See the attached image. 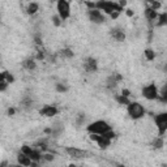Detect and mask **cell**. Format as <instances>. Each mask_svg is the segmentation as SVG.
<instances>
[{
    "mask_svg": "<svg viewBox=\"0 0 167 167\" xmlns=\"http://www.w3.org/2000/svg\"><path fill=\"white\" fill-rule=\"evenodd\" d=\"M22 67L25 68V69H28V71H33V69H35L37 63H35V60H34V59L29 58V59H26V60H24Z\"/></svg>",
    "mask_w": 167,
    "mask_h": 167,
    "instance_id": "15",
    "label": "cell"
},
{
    "mask_svg": "<svg viewBox=\"0 0 167 167\" xmlns=\"http://www.w3.org/2000/svg\"><path fill=\"white\" fill-rule=\"evenodd\" d=\"M142 95H144V98H146V99H149V101L158 99L159 93H158V89H157L155 84H150V85L145 86L144 89H142Z\"/></svg>",
    "mask_w": 167,
    "mask_h": 167,
    "instance_id": "6",
    "label": "cell"
},
{
    "mask_svg": "<svg viewBox=\"0 0 167 167\" xmlns=\"http://www.w3.org/2000/svg\"><path fill=\"white\" fill-rule=\"evenodd\" d=\"M41 115L43 116H47V117H52V116H55L58 115V109L55 106H51V105H47L45 107H42L41 109Z\"/></svg>",
    "mask_w": 167,
    "mask_h": 167,
    "instance_id": "11",
    "label": "cell"
},
{
    "mask_svg": "<svg viewBox=\"0 0 167 167\" xmlns=\"http://www.w3.org/2000/svg\"><path fill=\"white\" fill-rule=\"evenodd\" d=\"M90 140L97 142V145L99 146L101 149H107L109 146L111 145V140H109L107 137L102 136V135H94V133H90Z\"/></svg>",
    "mask_w": 167,
    "mask_h": 167,
    "instance_id": "7",
    "label": "cell"
},
{
    "mask_svg": "<svg viewBox=\"0 0 167 167\" xmlns=\"http://www.w3.org/2000/svg\"><path fill=\"white\" fill-rule=\"evenodd\" d=\"M45 59V51L41 50V48H38L37 51V60H43Z\"/></svg>",
    "mask_w": 167,
    "mask_h": 167,
    "instance_id": "29",
    "label": "cell"
},
{
    "mask_svg": "<svg viewBox=\"0 0 167 167\" xmlns=\"http://www.w3.org/2000/svg\"><path fill=\"white\" fill-rule=\"evenodd\" d=\"M35 43H37V46H42V39L39 37H35Z\"/></svg>",
    "mask_w": 167,
    "mask_h": 167,
    "instance_id": "35",
    "label": "cell"
},
{
    "mask_svg": "<svg viewBox=\"0 0 167 167\" xmlns=\"http://www.w3.org/2000/svg\"><path fill=\"white\" fill-rule=\"evenodd\" d=\"M61 21H63V20L59 17V16H52V24L55 26H60L61 25Z\"/></svg>",
    "mask_w": 167,
    "mask_h": 167,
    "instance_id": "25",
    "label": "cell"
},
{
    "mask_svg": "<svg viewBox=\"0 0 167 167\" xmlns=\"http://www.w3.org/2000/svg\"><path fill=\"white\" fill-rule=\"evenodd\" d=\"M111 35L114 37L117 42H123L125 39V34H124V32H123V30H120V29H112Z\"/></svg>",
    "mask_w": 167,
    "mask_h": 167,
    "instance_id": "14",
    "label": "cell"
},
{
    "mask_svg": "<svg viewBox=\"0 0 167 167\" xmlns=\"http://www.w3.org/2000/svg\"><path fill=\"white\" fill-rule=\"evenodd\" d=\"M38 9H39L38 3H29L28 7H26V13L30 14V16H33V14H35L38 12Z\"/></svg>",
    "mask_w": 167,
    "mask_h": 167,
    "instance_id": "17",
    "label": "cell"
},
{
    "mask_svg": "<svg viewBox=\"0 0 167 167\" xmlns=\"http://www.w3.org/2000/svg\"><path fill=\"white\" fill-rule=\"evenodd\" d=\"M56 9H58V16L60 17L63 21H65V20L71 16V6L65 0H59L56 3Z\"/></svg>",
    "mask_w": 167,
    "mask_h": 167,
    "instance_id": "4",
    "label": "cell"
},
{
    "mask_svg": "<svg viewBox=\"0 0 167 167\" xmlns=\"http://www.w3.org/2000/svg\"><path fill=\"white\" fill-rule=\"evenodd\" d=\"M8 85H9L8 82H6L4 80H0V90H2V91H6V89H7Z\"/></svg>",
    "mask_w": 167,
    "mask_h": 167,
    "instance_id": "31",
    "label": "cell"
},
{
    "mask_svg": "<svg viewBox=\"0 0 167 167\" xmlns=\"http://www.w3.org/2000/svg\"><path fill=\"white\" fill-rule=\"evenodd\" d=\"M37 146H38V150H42V151H46V150H47L46 142H38Z\"/></svg>",
    "mask_w": 167,
    "mask_h": 167,
    "instance_id": "30",
    "label": "cell"
},
{
    "mask_svg": "<svg viewBox=\"0 0 167 167\" xmlns=\"http://www.w3.org/2000/svg\"><path fill=\"white\" fill-rule=\"evenodd\" d=\"M17 162H18V165H21L22 167H30L32 163H33V161L30 157H28L26 154H24V153H20L17 155Z\"/></svg>",
    "mask_w": 167,
    "mask_h": 167,
    "instance_id": "12",
    "label": "cell"
},
{
    "mask_svg": "<svg viewBox=\"0 0 167 167\" xmlns=\"http://www.w3.org/2000/svg\"><path fill=\"white\" fill-rule=\"evenodd\" d=\"M155 25L158 28L167 25V12L159 13V16H158V18H157V21H155Z\"/></svg>",
    "mask_w": 167,
    "mask_h": 167,
    "instance_id": "16",
    "label": "cell"
},
{
    "mask_svg": "<svg viewBox=\"0 0 167 167\" xmlns=\"http://www.w3.org/2000/svg\"><path fill=\"white\" fill-rule=\"evenodd\" d=\"M149 7L151 9H154V11H158V9L161 8V3H158V2H150L149 3Z\"/></svg>",
    "mask_w": 167,
    "mask_h": 167,
    "instance_id": "27",
    "label": "cell"
},
{
    "mask_svg": "<svg viewBox=\"0 0 167 167\" xmlns=\"http://www.w3.org/2000/svg\"><path fill=\"white\" fill-rule=\"evenodd\" d=\"M0 80H4V81L8 82V84H13L14 82V77H13L12 73L4 71V72H2V75H0Z\"/></svg>",
    "mask_w": 167,
    "mask_h": 167,
    "instance_id": "18",
    "label": "cell"
},
{
    "mask_svg": "<svg viewBox=\"0 0 167 167\" xmlns=\"http://www.w3.org/2000/svg\"><path fill=\"white\" fill-rule=\"evenodd\" d=\"M158 99H159L161 102H163V103H167V85L163 86V89H162Z\"/></svg>",
    "mask_w": 167,
    "mask_h": 167,
    "instance_id": "22",
    "label": "cell"
},
{
    "mask_svg": "<svg viewBox=\"0 0 167 167\" xmlns=\"http://www.w3.org/2000/svg\"><path fill=\"white\" fill-rule=\"evenodd\" d=\"M84 67H85V71L86 72H95L98 69V63H97V59L94 58H87L85 63H84Z\"/></svg>",
    "mask_w": 167,
    "mask_h": 167,
    "instance_id": "10",
    "label": "cell"
},
{
    "mask_svg": "<svg viewBox=\"0 0 167 167\" xmlns=\"http://www.w3.org/2000/svg\"><path fill=\"white\" fill-rule=\"evenodd\" d=\"M102 136H105V137H107L109 140L112 141V139H115V137H116V133H115V132H112V129H111V131L106 132V133H105V135H102Z\"/></svg>",
    "mask_w": 167,
    "mask_h": 167,
    "instance_id": "28",
    "label": "cell"
},
{
    "mask_svg": "<svg viewBox=\"0 0 167 167\" xmlns=\"http://www.w3.org/2000/svg\"><path fill=\"white\" fill-rule=\"evenodd\" d=\"M56 90L59 93H65L68 90V87L65 85H63V84H56Z\"/></svg>",
    "mask_w": 167,
    "mask_h": 167,
    "instance_id": "26",
    "label": "cell"
},
{
    "mask_svg": "<svg viewBox=\"0 0 167 167\" xmlns=\"http://www.w3.org/2000/svg\"><path fill=\"white\" fill-rule=\"evenodd\" d=\"M43 159L47 161V162H51V161H54V155L50 154V153H46L45 155H43Z\"/></svg>",
    "mask_w": 167,
    "mask_h": 167,
    "instance_id": "32",
    "label": "cell"
},
{
    "mask_svg": "<svg viewBox=\"0 0 167 167\" xmlns=\"http://www.w3.org/2000/svg\"><path fill=\"white\" fill-rule=\"evenodd\" d=\"M33 150H34V148H32V146H29V145H22V148H21V153L26 154L28 157H30V154L33 153Z\"/></svg>",
    "mask_w": 167,
    "mask_h": 167,
    "instance_id": "24",
    "label": "cell"
},
{
    "mask_svg": "<svg viewBox=\"0 0 167 167\" xmlns=\"http://www.w3.org/2000/svg\"><path fill=\"white\" fill-rule=\"evenodd\" d=\"M125 13H127V14H128V16H129V17H132V16H133V12H132V11H131V9H128V11H125Z\"/></svg>",
    "mask_w": 167,
    "mask_h": 167,
    "instance_id": "37",
    "label": "cell"
},
{
    "mask_svg": "<svg viewBox=\"0 0 167 167\" xmlns=\"http://www.w3.org/2000/svg\"><path fill=\"white\" fill-rule=\"evenodd\" d=\"M87 16H89L90 21L94 22V24H103V22L106 21L105 14H103L101 11H98V9H89Z\"/></svg>",
    "mask_w": 167,
    "mask_h": 167,
    "instance_id": "8",
    "label": "cell"
},
{
    "mask_svg": "<svg viewBox=\"0 0 167 167\" xmlns=\"http://www.w3.org/2000/svg\"><path fill=\"white\" fill-rule=\"evenodd\" d=\"M145 58H146V60H149V61L154 60V59H155V52L153 50H150V48H146V50H145Z\"/></svg>",
    "mask_w": 167,
    "mask_h": 167,
    "instance_id": "20",
    "label": "cell"
},
{
    "mask_svg": "<svg viewBox=\"0 0 167 167\" xmlns=\"http://www.w3.org/2000/svg\"><path fill=\"white\" fill-rule=\"evenodd\" d=\"M154 121H155L159 136H163L167 132V112H161V114L155 115Z\"/></svg>",
    "mask_w": 167,
    "mask_h": 167,
    "instance_id": "5",
    "label": "cell"
},
{
    "mask_svg": "<svg viewBox=\"0 0 167 167\" xmlns=\"http://www.w3.org/2000/svg\"><path fill=\"white\" fill-rule=\"evenodd\" d=\"M127 107H128V115L131 116V119H133V120H139L145 115L144 106L139 102H131Z\"/></svg>",
    "mask_w": 167,
    "mask_h": 167,
    "instance_id": "3",
    "label": "cell"
},
{
    "mask_svg": "<svg viewBox=\"0 0 167 167\" xmlns=\"http://www.w3.org/2000/svg\"><path fill=\"white\" fill-rule=\"evenodd\" d=\"M121 95H124V97L128 98V97L131 95V91H129L128 89H123V90H121Z\"/></svg>",
    "mask_w": 167,
    "mask_h": 167,
    "instance_id": "33",
    "label": "cell"
},
{
    "mask_svg": "<svg viewBox=\"0 0 167 167\" xmlns=\"http://www.w3.org/2000/svg\"><path fill=\"white\" fill-rule=\"evenodd\" d=\"M115 99H116V102L117 103H120V105H125V106H128L129 105V99L127 97H124V95H121V94H117V95H115Z\"/></svg>",
    "mask_w": 167,
    "mask_h": 167,
    "instance_id": "19",
    "label": "cell"
},
{
    "mask_svg": "<svg viewBox=\"0 0 167 167\" xmlns=\"http://www.w3.org/2000/svg\"><path fill=\"white\" fill-rule=\"evenodd\" d=\"M95 9L98 11H101L102 13L105 12L106 14H111L114 12H120L123 11V8L119 6V3H114V2H105V0H102V2H97L95 3Z\"/></svg>",
    "mask_w": 167,
    "mask_h": 167,
    "instance_id": "1",
    "label": "cell"
},
{
    "mask_svg": "<svg viewBox=\"0 0 167 167\" xmlns=\"http://www.w3.org/2000/svg\"><path fill=\"white\" fill-rule=\"evenodd\" d=\"M14 112H16V111H14V109H9L8 110V115H14Z\"/></svg>",
    "mask_w": 167,
    "mask_h": 167,
    "instance_id": "36",
    "label": "cell"
},
{
    "mask_svg": "<svg viewBox=\"0 0 167 167\" xmlns=\"http://www.w3.org/2000/svg\"><path fill=\"white\" fill-rule=\"evenodd\" d=\"M145 16H146V18H148V21L151 24L153 21H157V18H158L159 13L157 12V11H154V9H151L150 7H146V9H145Z\"/></svg>",
    "mask_w": 167,
    "mask_h": 167,
    "instance_id": "13",
    "label": "cell"
},
{
    "mask_svg": "<svg viewBox=\"0 0 167 167\" xmlns=\"http://www.w3.org/2000/svg\"><path fill=\"white\" fill-rule=\"evenodd\" d=\"M119 14H120V12H114V13H112L110 17H111L112 20H115V18H117V17H119Z\"/></svg>",
    "mask_w": 167,
    "mask_h": 167,
    "instance_id": "34",
    "label": "cell"
},
{
    "mask_svg": "<svg viewBox=\"0 0 167 167\" xmlns=\"http://www.w3.org/2000/svg\"><path fill=\"white\" fill-rule=\"evenodd\" d=\"M165 69H166V72H167V64H166V67H165Z\"/></svg>",
    "mask_w": 167,
    "mask_h": 167,
    "instance_id": "42",
    "label": "cell"
},
{
    "mask_svg": "<svg viewBox=\"0 0 167 167\" xmlns=\"http://www.w3.org/2000/svg\"><path fill=\"white\" fill-rule=\"evenodd\" d=\"M68 167H77V166H76V165H69Z\"/></svg>",
    "mask_w": 167,
    "mask_h": 167,
    "instance_id": "40",
    "label": "cell"
},
{
    "mask_svg": "<svg viewBox=\"0 0 167 167\" xmlns=\"http://www.w3.org/2000/svg\"><path fill=\"white\" fill-rule=\"evenodd\" d=\"M116 167H125V166H123V165H117Z\"/></svg>",
    "mask_w": 167,
    "mask_h": 167,
    "instance_id": "41",
    "label": "cell"
},
{
    "mask_svg": "<svg viewBox=\"0 0 167 167\" xmlns=\"http://www.w3.org/2000/svg\"><path fill=\"white\" fill-rule=\"evenodd\" d=\"M2 167H8V162L7 161H3L2 162Z\"/></svg>",
    "mask_w": 167,
    "mask_h": 167,
    "instance_id": "38",
    "label": "cell"
},
{
    "mask_svg": "<svg viewBox=\"0 0 167 167\" xmlns=\"http://www.w3.org/2000/svg\"><path fill=\"white\" fill-rule=\"evenodd\" d=\"M111 131V125L105 120H97L94 123H90L87 125V132L94 135H105L106 132Z\"/></svg>",
    "mask_w": 167,
    "mask_h": 167,
    "instance_id": "2",
    "label": "cell"
},
{
    "mask_svg": "<svg viewBox=\"0 0 167 167\" xmlns=\"http://www.w3.org/2000/svg\"><path fill=\"white\" fill-rule=\"evenodd\" d=\"M60 55L63 56V58H73V55H75V54H73V51L71 50V48H63V50L60 51Z\"/></svg>",
    "mask_w": 167,
    "mask_h": 167,
    "instance_id": "21",
    "label": "cell"
},
{
    "mask_svg": "<svg viewBox=\"0 0 167 167\" xmlns=\"http://www.w3.org/2000/svg\"><path fill=\"white\" fill-rule=\"evenodd\" d=\"M65 151H67L68 154H69V157H72V158H75V159L85 158V157L87 155V153H86L85 150H81V149L73 148V146H68V148L65 149Z\"/></svg>",
    "mask_w": 167,
    "mask_h": 167,
    "instance_id": "9",
    "label": "cell"
},
{
    "mask_svg": "<svg viewBox=\"0 0 167 167\" xmlns=\"http://www.w3.org/2000/svg\"><path fill=\"white\" fill-rule=\"evenodd\" d=\"M8 167H22L21 165H9Z\"/></svg>",
    "mask_w": 167,
    "mask_h": 167,
    "instance_id": "39",
    "label": "cell"
},
{
    "mask_svg": "<svg viewBox=\"0 0 167 167\" xmlns=\"http://www.w3.org/2000/svg\"><path fill=\"white\" fill-rule=\"evenodd\" d=\"M163 146V139L162 137H157V139L153 141V148L154 149H161Z\"/></svg>",
    "mask_w": 167,
    "mask_h": 167,
    "instance_id": "23",
    "label": "cell"
}]
</instances>
